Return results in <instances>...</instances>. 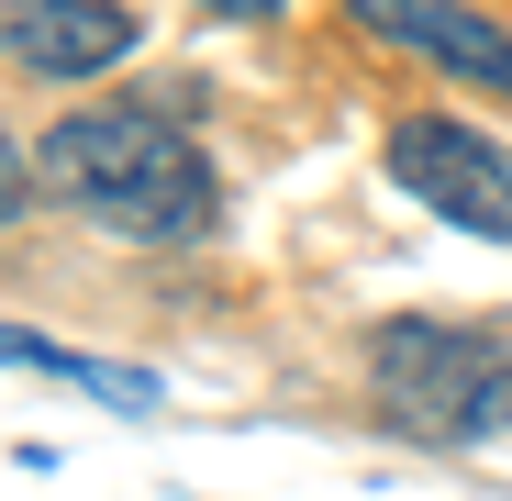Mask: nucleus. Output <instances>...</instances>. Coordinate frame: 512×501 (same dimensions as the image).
Segmentation results:
<instances>
[{"mask_svg": "<svg viewBox=\"0 0 512 501\" xmlns=\"http://www.w3.org/2000/svg\"><path fill=\"white\" fill-rule=\"evenodd\" d=\"M0 368H34V379H67V390H90L112 412H156V379L123 368V357H78V346H45V334H12L0 323Z\"/></svg>", "mask_w": 512, "mask_h": 501, "instance_id": "nucleus-6", "label": "nucleus"}, {"mask_svg": "<svg viewBox=\"0 0 512 501\" xmlns=\"http://www.w3.org/2000/svg\"><path fill=\"white\" fill-rule=\"evenodd\" d=\"M212 12H279V0H212Z\"/></svg>", "mask_w": 512, "mask_h": 501, "instance_id": "nucleus-8", "label": "nucleus"}, {"mask_svg": "<svg viewBox=\"0 0 512 501\" xmlns=\"http://www.w3.org/2000/svg\"><path fill=\"white\" fill-rule=\"evenodd\" d=\"M346 12L379 23L390 45H412V56H435L446 78H479V90L512 101V34L479 12V0H346Z\"/></svg>", "mask_w": 512, "mask_h": 501, "instance_id": "nucleus-5", "label": "nucleus"}, {"mask_svg": "<svg viewBox=\"0 0 512 501\" xmlns=\"http://www.w3.org/2000/svg\"><path fill=\"white\" fill-rule=\"evenodd\" d=\"M23 212V156H12V134H0V223Z\"/></svg>", "mask_w": 512, "mask_h": 501, "instance_id": "nucleus-7", "label": "nucleus"}, {"mask_svg": "<svg viewBox=\"0 0 512 501\" xmlns=\"http://www.w3.org/2000/svg\"><path fill=\"white\" fill-rule=\"evenodd\" d=\"M390 179L423 201V212H446L490 245H512V145L479 134V123H446V112H423L390 134Z\"/></svg>", "mask_w": 512, "mask_h": 501, "instance_id": "nucleus-3", "label": "nucleus"}, {"mask_svg": "<svg viewBox=\"0 0 512 501\" xmlns=\"http://www.w3.org/2000/svg\"><path fill=\"white\" fill-rule=\"evenodd\" d=\"M45 190H67L90 223L134 234V245H201L223 223V179H212V156L145 112V101H90V112H67L45 134Z\"/></svg>", "mask_w": 512, "mask_h": 501, "instance_id": "nucleus-1", "label": "nucleus"}, {"mask_svg": "<svg viewBox=\"0 0 512 501\" xmlns=\"http://www.w3.org/2000/svg\"><path fill=\"white\" fill-rule=\"evenodd\" d=\"M0 45L34 78H101L134 56V12L123 0H0Z\"/></svg>", "mask_w": 512, "mask_h": 501, "instance_id": "nucleus-4", "label": "nucleus"}, {"mask_svg": "<svg viewBox=\"0 0 512 501\" xmlns=\"http://www.w3.org/2000/svg\"><path fill=\"white\" fill-rule=\"evenodd\" d=\"M368 379L390 424L423 446H479L512 435V323H457V312H401L368 334Z\"/></svg>", "mask_w": 512, "mask_h": 501, "instance_id": "nucleus-2", "label": "nucleus"}]
</instances>
